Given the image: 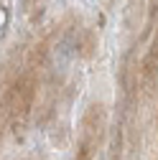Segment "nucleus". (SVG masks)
Segmentation results:
<instances>
[{
    "instance_id": "obj_2",
    "label": "nucleus",
    "mask_w": 158,
    "mask_h": 160,
    "mask_svg": "<svg viewBox=\"0 0 158 160\" xmlns=\"http://www.w3.org/2000/svg\"><path fill=\"white\" fill-rule=\"evenodd\" d=\"M5 28H8V8L0 5V38L5 36Z\"/></svg>"
},
{
    "instance_id": "obj_1",
    "label": "nucleus",
    "mask_w": 158,
    "mask_h": 160,
    "mask_svg": "<svg viewBox=\"0 0 158 160\" xmlns=\"http://www.w3.org/2000/svg\"><path fill=\"white\" fill-rule=\"evenodd\" d=\"M33 97H36V79L31 74L15 79L10 84V89L5 92V99H3V107H5V114L10 117V122H23L31 112V104H33Z\"/></svg>"
},
{
    "instance_id": "obj_3",
    "label": "nucleus",
    "mask_w": 158,
    "mask_h": 160,
    "mask_svg": "<svg viewBox=\"0 0 158 160\" xmlns=\"http://www.w3.org/2000/svg\"><path fill=\"white\" fill-rule=\"evenodd\" d=\"M44 3H46V0H26V8H28V10H33V8L44 10Z\"/></svg>"
}]
</instances>
